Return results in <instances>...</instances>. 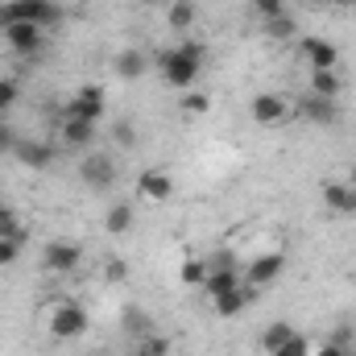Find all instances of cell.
<instances>
[{
    "label": "cell",
    "mask_w": 356,
    "mask_h": 356,
    "mask_svg": "<svg viewBox=\"0 0 356 356\" xmlns=\"http://www.w3.org/2000/svg\"><path fill=\"white\" fill-rule=\"evenodd\" d=\"M108 141H112L120 154L137 149V124H133V120H112V124H108Z\"/></svg>",
    "instance_id": "cell-22"
},
{
    "label": "cell",
    "mask_w": 356,
    "mask_h": 356,
    "mask_svg": "<svg viewBox=\"0 0 356 356\" xmlns=\"http://www.w3.org/2000/svg\"><path fill=\"white\" fill-rule=\"evenodd\" d=\"M195 21H199V4L195 0H170L166 4V29L175 38H186L195 29Z\"/></svg>",
    "instance_id": "cell-18"
},
{
    "label": "cell",
    "mask_w": 356,
    "mask_h": 356,
    "mask_svg": "<svg viewBox=\"0 0 356 356\" xmlns=\"http://www.w3.org/2000/svg\"><path fill=\"white\" fill-rule=\"evenodd\" d=\"M307 91H311V95H323V99H340V95L348 91V79H344L340 67H332V71H311Z\"/></svg>",
    "instance_id": "cell-19"
},
{
    "label": "cell",
    "mask_w": 356,
    "mask_h": 356,
    "mask_svg": "<svg viewBox=\"0 0 356 356\" xmlns=\"http://www.w3.org/2000/svg\"><path fill=\"white\" fill-rule=\"evenodd\" d=\"M120 158L112 154V149H88V154H79V182L95 191V195H108V191H116V182H120Z\"/></svg>",
    "instance_id": "cell-3"
},
{
    "label": "cell",
    "mask_w": 356,
    "mask_h": 356,
    "mask_svg": "<svg viewBox=\"0 0 356 356\" xmlns=\"http://www.w3.org/2000/svg\"><path fill=\"white\" fill-rule=\"evenodd\" d=\"M294 116H302L307 124H319V129H336L344 120L340 99H323V95H311V91L294 104Z\"/></svg>",
    "instance_id": "cell-12"
},
{
    "label": "cell",
    "mask_w": 356,
    "mask_h": 356,
    "mask_svg": "<svg viewBox=\"0 0 356 356\" xmlns=\"http://www.w3.org/2000/svg\"><path fill=\"white\" fill-rule=\"evenodd\" d=\"M42 311H46L42 323H46V336H50V340L71 344V340H83L91 332V311L79 298H54V302L42 307Z\"/></svg>",
    "instance_id": "cell-2"
},
{
    "label": "cell",
    "mask_w": 356,
    "mask_h": 356,
    "mask_svg": "<svg viewBox=\"0 0 356 356\" xmlns=\"http://www.w3.org/2000/svg\"><path fill=\"white\" fill-rule=\"evenodd\" d=\"M124 332H129L133 340H141L145 332H154V323H149V315H145L141 307H124Z\"/></svg>",
    "instance_id": "cell-29"
},
{
    "label": "cell",
    "mask_w": 356,
    "mask_h": 356,
    "mask_svg": "<svg viewBox=\"0 0 356 356\" xmlns=\"http://www.w3.org/2000/svg\"><path fill=\"white\" fill-rule=\"evenodd\" d=\"M353 182H356V175H353Z\"/></svg>",
    "instance_id": "cell-40"
},
{
    "label": "cell",
    "mask_w": 356,
    "mask_h": 356,
    "mask_svg": "<svg viewBox=\"0 0 356 356\" xmlns=\"http://www.w3.org/2000/svg\"><path fill=\"white\" fill-rule=\"evenodd\" d=\"M319 203H323V211L336 216V220H356V182L353 178H323Z\"/></svg>",
    "instance_id": "cell-8"
},
{
    "label": "cell",
    "mask_w": 356,
    "mask_h": 356,
    "mask_svg": "<svg viewBox=\"0 0 356 356\" xmlns=\"http://www.w3.org/2000/svg\"><path fill=\"white\" fill-rule=\"evenodd\" d=\"M178 112H186V116H203V112H211V95L207 91H182L178 95Z\"/></svg>",
    "instance_id": "cell-27"
},
{
    "label": "cell",
    "mask_w": 356,
    "mask_h": 356,
    "mask_svg": "<svg viewBox=\"0 0 356 356\" xmlns=\"http://www.w3.org/2000/svg\"><path fill=\"white\" fill-rule=\"evenodd\" d=\"M63 4L58 0H4L0 4V29L13 25V21H38V25H58L63 21Z\"/></svg>",
    "instance_id": "cell-4"
},
{
    "label": "cell",
    "mask_w": 356,
    "mask_h": 356,
    "mask_svg": "<svg viewBox=\"0 0 356 356\" xmlns=\"http://www.w3.org/2000/svg\"><path fill=\"white\" fill-rule=\"evenodd\" d=\"M298 54H302L307 71H332V67H340V46L332 38H319V33L298 38Z\"/></svg>",
    "instance_id": "cell-14"
},
{
    "label": "cell",
    "mask_w": 356,
    "mask_h": 356,
    "mask_svg": "<svg viewBox=\"0 0 356 356\" xmlns=\"http://www.w3.org/2000/svg\"><path fill=\"white\" fill-rule=\"evenodd\" d=\"M124 277H129L124 257H108V261H104V282H124Z\"/></svg>",
    "instance_id": "cell-34"
},
{
    "label": "cell",
    "mask_w": 356,
    "mask_h": 356,
    "mask_svg": "<svg viewBox=\"0 0 356 356\" xmlns=\"http://www.w3.org/2000/svg\"><path fill=\"white\" fill-rule=\"evenodd\" d=\"M311 4H344V0H311Z\"/></svg>",
    "instance_id": "cell-37"
},
{
    "label": "cell",
    "mask_w": 356,
    "mask_h": 356,
    "mask_svg": "<svg viewBox=\"0 0 356 356\" xmlns=\"http://www.w3.org/2000/svg\"><path fill=\"white\" fill-rule=\"evenodd\" d=\"M203 277H207V257H186V261L178 266V282L191 286V290H199Z\"/></svg>",
    "instance_id": "cell-24"
},
{
    "label": "cell",
    "mask_w": 356,
    "mask_h": 356,
    "mask_svg": "<svg viewBox=\"0 0 356 356\" xmlns=\"http://www.w3.org/2000/svg\"><path fill=\"white\" fill-rule=\"evenodd\" d=\"M273 356H311V340H307L302 332H294V336H290V340H286Z\"/></svg>",
    "instance_id": "cell-33"
},
{
    "label": "cell",
    "mask_w": 356,
    "mask_h": 356,
    "mask_svg": "<svg viewBox=\"0 0 356 356\" xmlns=\"http://www.w3.org/2000/svg\"><path fill=\"white\" fill-rule=\"evenodd\" d=\"M79 266H83V245H79V241H71V236H54V241L42 245V269H46V273L67 277V273H75Z\"/></svg>",
    "instance_id": "cell-7"
},
{
    "label": "cell",
    "mask_w": 356,
    "mask_h": 356,
    "mask_svg": "<svg viewBox=\"0 0 356 356\" xmlns=\"http://www.w3.org/2000/svg\"><path fill=\"white\" fill-rule=\"evenodd\" d=\"M154 67H158L162 83L182 95V91H191L199 83V75L207 67V46L195 42V38H178L175 46H166V50L154 54Z\"/></svg>",
    "instance_id": "cell-1"
},
{
    "label": "cell",
    "mask_w": 356,
    "mask_h": 356,
    "mask_svg": "<svg viewBox=\"0 0 356 356\" xmlns=\"http://www.w3.org/2000/svg\"><path fill=\"white\" fill-rule=\"evenodd\" d=\"M344 4H348V8H353V13H356V0H344Z\"/></svg>",
    "instance_id": "cell-39"
},
{
    "label": "cell",
    "mask_w": 356,
    "mask_h": 356,
    "mask_svg": "<svg viewBox=\"0 0 356 356\" xmlns=\"http://www.w3.org/2000/svg\"><path fill=\"white\" fill-rule=\"evenodd\" d=\"M13 158H17L25 170H50L54 158H58V145H50V141H42V137H17Z\"/></svg>",
    "instance_id": "cell-16"
},
{
    "label": "cell",
    "mask_w": 356,
    "mask_h": 356,
    "mask_svg": "<svg viewBox=\"0 0 356 356\" xmlns=\"http://www.w3.org/2000/svg\"><path fill=\"white\" fill-rule=\"evenodd\" d=\"M261 25H266V38H273V42H294V38H298V21H294L290 13L269 17V21H261Z\"/></svg>",
    "instance_id": "cell-23"
},
{
    "label": "cell",
    "mask_w": 356,
    "mask_h": 356,
    "mask_svg": "<svg viewBox=\"0 0 356 356\" xmlns=\"http://www.w3.org/2000/svg\"><path fill=\"white\" fill-rule=\"evenodd\" d=\"M257 298V290L245 282V286H236V290H228V294H220V298H211V315L216 319H236V315H245L249 311V302Z\"/></svg>",
    "instance_id": "cell-17"
},
{
    "label": "cell",
    "mask_w": 356,
    "mask_h": 356,
    "mask_svg": "<svg viewBox=\"0 0 356 356\" xmlns=\"http://www.w3.org/2000/svg\"><path fill=\"white\" fill-rule=\"evenodd\" d=\"M249 13H253L257 21H269V17L290 13V0H249Z\"/></svg>",
    "instance_id": "cell-30"
},
{
    "label": "cell",
    "mask_w": 356,
    "mask_h": 356,
    "mask_svg": "<svg viewBox=\"0 0 356 356\" xmlns=\"http://www.w3.org/2000/svg\"><path fill=\"white\" fill-rule=\"evenodd\" d=\"M241 273H245V282H249L253 290H266V286H273V282L286 273V253H282V249L257 253L249 266H241Z\"/></svg>",
    "instance_id": "cell-13"
},
{
    "label": "cell",
    "mask_w": 356,
    "mask_h": 356,
    "mask_svg": "<svg viewBox=\"0 0 356 356\" xmlns=\"http://www.w3.org/2000/svg\"><path fill=\"white\" fill-rule=\"evenodd\" d=\"M344 356H356V344H348V348H344Z\"/></svg>",
    "instance_id": "cell-38"
},
{
    "label": "cell",
    "mask_w": 356,
    "mask_h": 356,
    "mask_svg": "<svg viewBox=\"0 0 356 356\" xmlns=\"http://www.w3.org/2000/svg\"><path fill=\"white\" fill-rule=\"evenodd\" d=\"M141 4H145V8H166L170 0H141Z\"/></svg>",
    "instance_id": "cell-36"
},
{
    "label": "cell",
    "mask_w": 356,
    "mask_h": 356,
    "mask_svg": "<svg viewBox=\"0 0 356 356\" xmlns=\"http://www.w3.org/2000/svg\"><path fill=\"white\" fill-rule=\"evenodd\" d=\"M95 141H99V124L79 120V116H63V120H58V145H63V149L88 154V149H95Z\"/></svg>",
    "instance_id": "cell-15"
},
{
    "label": "cell",
    "mask_w": 356,
    "mask_h": 356,
    "mask_svg": "<svg viewBox=\"0 0 356 356\" xmlns=\"http://www.w3.org/2000/svg\"><path fill=\"white\" fill-rule=\"evenodd\" d=\"M149 67H154V54H149L145 46H120V50L112 54V75H116L120 83H141Z\"/></svg>",
    "instance_id": "cell-10"
},
{
    "label": "cell",
    "mask_w": 356,
    "mask_h": 356,
    "mask_svg": "<svg viewBox=\"0 0 356 356\" xmlns=\"http://www.w3.org/2000/svg\"><path fill=\"white\" fill-rule=\"evenodd\" d=\"M13 145H17V129H13L8 120H0V158H8Z\"/></svg>",
    "instance_id": "cell-35"
},
{
    "label": "cell",
    "mask_w": 356,
    "mask_h": 356,
    "mask_svg": "<svg viewBox=\"0 0 356 356\" xmlns=\"http://www.w3.org/2000/svg\"><path fill=\"white\" fill-rule=\"evenodd\" d=\"M25 245H29V228H21V232H13V236H0V269L17 266L21 253H25Z\"/></svg>",
    "instance_id": "cell-21"
},
{
    "label": "cell",
    "mask_w": 356,
    "mask_h": 356,
    "mask_svg": "<svg viewBox=\"0 0 356 356\" xmlns=\"http://www.w3.org/2000/svg\"><path fill=\"white\" fill-rule=\"evenodd\" d=\"M348 332H340V336H332V340H323V344H315V353L311 356H344V348H348Z\"/></svg>",
    "instance_id": "cell-32"
},
{
    "label": "cell",
    "mask_w": 356,
    "mask_h": 356,
    "mask_svg": "<svg viewBox=\"0 0 356 356\" xmlns=\"http://www.w3.org/2000/svg\"><path fill=\"white\" fill-rule=\"evenodd\" d=\"M133 356H170V340L158 332H145L141 340H133Z\"/></svg>",
    "instance_id": "cell-26"
},
{
    "label": "cell",
    "mask_w": 356,
    "mask_h": 356,
    "mask_svg": "<svg viewBox=\"0 0 356 356\" xmlns=\"http://www.w3.org/2000/svg\"><path fill=\"white\" fill-rule=\"evenodd\" d=\"M290 336H294V327H290V323H282V319H277V323H269L266 332H261V353L273 356L286 340H290Z\"/></svg>",
    "instance_id": "cell-25"
},
{
    "label": "cell",
    "mask_w": 356,
    "mask_h": 356,
    "mask_svg": "<svg viewBox=\"0 0 356 356\" xmlns=\"http://www.w3.org/2000/svg\"><path fill=\"white\" fill-rule=\"evenodd\" d=\"M294 116V104L282 95V91H257L253 99H249V120L257 124V129H277V124H286Z\"/></svg>",
    "instance_id": "cell-6"
},
{
    "label": "cell",
    "mask_w": 356,
    "mask_h": 356,
    "mask_svg": "<svg viewBox=\"0 0 356 356\" xmlns=\"http://www.w3.org/2000/svg\"><path fill=\"white\" fill-rule=\"evenodd\" d=\"M137 195L145 199V203H170L178 195V178L166 170V166H145L141 175H137Z\"/></svg>",
    "instance_id": "cell-11"
},
{
    "label": "cell",
    "mask_w": 356,
    "mask_h": 356,
    "mask_svg": "<svg viewBox=\"0 0 356 356\" xmlns=\"http://www.w3.org/2000/svg\"><path fill=\"white\" fill-rule=\"evenodd\" d=\"M21 228H25V224H21V211L0 199V236H13V232H21Z\"/></svg>",
    "instance_id": "cell-31"
},
{
    "label": "cell",
    "mask_w": 356,
    "mask_h": 356,
    "mask_svg": "<svg viewBox=\"0 0 356 356\" xmlns=\"http://www.w3.org/2000/svg\"><path fill=\"white\" fill-rule=\"evenodd\" d=\"M133 220H137L133 203H129V199H116V203H108V211H104V232H108V236H124V232H133Z\"/></svg>",
    "instance_id": "cell-20"
},
{
    "label": "cell",
    "mask_w": 356,
    "mask_h": 356,
    "mask_svg": "<svg viewBox=\"0 0 356 356\" xmlns=\"http://www.w3.org/2000/svg\"><path fill=\"white\" fill-rule=\"evenodd\" d=\"M0 38H4V46L17 54V58H38L42 50H46V25H38V21H13V25H4L0 29Z\"/></svg>",
    "instance_id": "cell-5"
},
{
    "label": "cell",
    "mask_w": 356,
    "mask_h": 356,
    "mask_svg": "<svg viewBox=\"0 0 356 356\" xmlns=\"http://www.w3.org/2000/svg\"><path fill=\"white\" fill-rule=\"evenodd\" d=\"M17 104H21V83H17L13 75H0V120H4Z\"/></svg>",
    "instance_id": "cell-28"
},
{
    "label": "cell",
    "mask_w": 356,
    "mask_h": 356,
    "mask_svg": "<svg viewBox=\"0 0 356 356\" xmlns=\"http://www.w3.org/2000/svg\"><path fill=\"white\" fill-rule=\"evenodd\" d=\"M63 116H79V120H91V124H104V116H108V91L99 88V83L75 88V95L63 104Z\"/></svg>",
    "instance_id": "cell-9"
}]
</instances>
